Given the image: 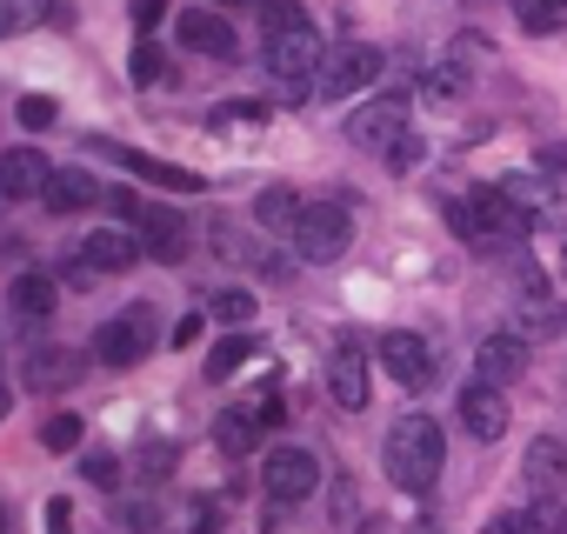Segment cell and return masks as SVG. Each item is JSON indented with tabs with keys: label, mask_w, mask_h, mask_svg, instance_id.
<instances>
[{
	"label": "cell",
	"mask_w": 567,
	"mask_h": 534,
	"mask_svg": "<svg viewBox=\"0 0 567 534\" xmlns=\"http://www.w3.org/2000/svg\"><path fill=\"white\" fill-rule=\"evenodd\" d=\"M260 28H267V74L280 88V101H308L315 68H321V34L301 14V0H260Z\"/></svg>",
	"instance_id": "1"
},
{
	"label": "cell",
	"mask_w": 567,
	"mask_h": 534,
	"mask_svg": "<svg viewBox=\"0 0 567 534\" xmlns=\"http://www.w3.org/2000/svg\"><path fill=\"white\" fill-rule=\"evenodd\" d=\"M381 461H388V481H394L401 494H427V487L441 481V468H447L441 421H427V414L394 421V428H388V441H381Z\"/></svg>",
	"instance_id": "2"
},
{
	"label": "cell",
	"mask_w": 567,
	"mask_h": 534,
	"mask_svg": "<svg viewBox=\"0 0 567 534\" xmlns=\"http://www.w3.org/2000/svg\"><path fill=\"white\" fill-rule=\"evenodd\" d=\"M467 207H474V247H520L534 234V214L514 201V187H481L467 194Z\"/></svg>",
	"instance_id": "3"
},
{
	"label": "cell",
	"mask_w": 567,
	"mask_h": 534,
	"mask_svg": "<svg viewBox=\"0 0 567 534\" xmlns=\"http://www.w3.org/2000/svg\"><path fill=\"white\" fill-rule=\"evenodd\" d=\"M154 348H161V315H154V308H127V315H114V321L101 328L94 361H101V368H141Z\"/></svg>",
	"instance_id": "4"
},
{
	"label": "cell",
	"mask_w": 567,
	"mask_h": 534,
	"mask_svg": "<svg viewBox=\"0 0 567 534\" xmlns=\"http://www.w3.org/2000/svg\"><path fill=\"white\" fill-rule=\"evenodd\" d=\"M295 247H301V260H315V267H328V260H341L348 247H354V220H348V207H334V201H301V220H295Z\"/></svg>",
	"instance_id": "5"
},
{
	"label": "cell",
	"mask_w": 567,
	"mask_h": 534,
	"mask_svg": "<svg viewBox=\"0 0 567 534\" xmlns=\"http://www.w3.org/2000/svg\"><path fill=\"white\" fill-rule=\"evenodd\" d=\"M381 54L374 48H334V54H321V68H315V81H321V94L328 101H348V94H361V88H374L381 81Z\"/></svg>",
	"instance_id": "6"
},
{
	"label": "cell",
	"mask_w": 567,
	"mask_h": 534,
	"mask_svg": "<svg viewBox=\"0 0 567 534\" xmlns=\"http://www.w3.org/2000/svg\"><path fill=\"white\" fill-rule=\"evenodd\" d=\"M408 134V94H374L354 121H348V141L354 147H368V154H388V141H401Z\"/></svg>",
	"instance_id": "7"
},
{
	"label": "cell",
	"mask_w": 567,
	"mask_h": 534,
	"mask_svg": "<svg viewBox=\"0 0 567 534\" xmlns=\"http://www.w3.org/2000/svg\"><path fill=\"white\" fill-rule=\"evenodd\" d=\"M260 481H267V494H274V501H308V494H315V481H321V461H315L308 448H274Z\"/></svg>",
	"instance_id": "8"
},
{
	"label": "cell",
	"mask_w": 567,
	"mask_h": 534,
	"mask_svg": "<svg viewBox=\"0 0 567 534\" xmlns=\"http://www.w3.org/2000/svg\"><path fill=\"white\" fill-rule=\"evenodd\" d=\"M328 394H334L341 408H368V355H361L354 335H341L334 355H328Z\"/></svg>",
	"instance_id": "9"
},
{
	"label": "cell",
	"mask_w": 567,
	"mask_h": 534,
	"mask_svg": "<svg viewBox=\"0 0 567 534\" xmlns=\"http://www.w3.org/2000/svg\"><path fill=\"white\" fill-rule=\"evenodd\" d=\"M174 34H181L187 54H214V61L234 54V28H227V14H214V8H181Z\"/></svg>",
	"instance_id": "10"
},
{
	"label": "cell",
	"mask_w": 567,
	"mask_h": 534,
	"mask_svg": "<svg viewBox=\"0 0 567 534\" xmlns=\"http://www.w3.org/2000/svg\"><path fill=\"white\" fill-rule=\"evenodd\" d=\"M474 374L494 381V388L520 381V374H527V335H487V341L474 348Z\"/></svg>",
	"instance_id": "11"
},
{
	"label": "cell",
	"mask_w": 567,
	"mask_h": 534,
	"mask_svg": "<svg viewBox=\"0 0 567 534\" xmlns=\"http://www.w3.org/2000/svg\"><path fill=\"white\" fill-rule=\"evenodd\" d=\"M461 428H467L474 441H501V434H507V401H501L494 381L461 388Z\"/></svg>",
	"instance_id": "12"
},
{
	"label": "cell",
	"mask_w": 567,
	"mask_h": 534,
	"mask_svg": "<svg viewBox=\"0 0 567 534\" xmlns=\"http://www.w3.org/2000/svg\"><path fill=\"white\" fill-rule=\"evenodd\" d=\"M381 368H388V381H401V388H427V374H434L421 335H381Z\"/></svg>",
	"instance_id": "13"
},
{
	"label": "cell",
	"mask_w": 567,
	"mask_h": 534,
	"mask_svg": "<svg viewBox=\"0 0 567 534\" xmlns=\"http://www.w3.org/2000/svg\"><path fill=\"white\" fill-rule=\"evenodd\" d=\"M520 481H527L534 494H560V487H567V441H554V434L527 441V454H520Z\"/></svg>",
	"instance_id": "14"
},
{
	"label": "cell",
	"mask_w": 567,
	"mask_h": 534,
	"mask_svg": "<svg viewBox=\"0 0 567 534\" xmlns=\"http://www.w3.org/2000/svg\"><path fill=\"white\" fill-rule=\"evenodd\" d=\"M81 260L94 267V275H121V267L141 260V234H127V227H94V234L81 240Z\"/></svg>",
	"instance_id": "15"
},
{
	"label": "cell",
	"mask_w": 567,
	"mask_h": 534,
	"mask_svg": "<svg viewBox=\"0 0 567 534\" xmlns=\"http://www.w3.org/2000/svg\"><path fill=\"white\" fill-rule=\"evenodd\" d=\"M101 154H114L127 174H141V181H154V187H174V194H200V174H187V167H174V161H154V154H141V147H107V141H94Z\"/></svg>",
	"instance_id": "16"
},
{
	"label": "cell",
	"mask_w": 567,
	"mask_h": 534,
	"mask_svg": "<svg viewBox=\"0 0 567 534\" xmlns=\"http://www.w3.org/2000/svg\"><path fill=\"white\" fill-rule=\"evenodd\" d=\"M21 374H28V388H34V394L74 388V381H81V355H74V348H34V355L21 361Z\"/></svg>",
	"instance_id": "17"
},
{
	"label": "cell",
	"mask_w": 567,
	"mask_h": 534,
	"mask_svg": "<svg viewBox=\"0 0 567 534\" xmlns=\"http://www.w3.org/2000/svg\"><path fill=\"white\" fill-rule=\"evenodd\" d=\"M41 181H48V154H34V147H14V154H0V201H28V194H41Z\"/></svg>",
	"instance_id": "18"
},
{
	"label": "cell",
	"mask_w": 567,
	"mask_h": 534,
	"mask_svg": "<svg viewBox=\"0 0 567 534\" xmlns=\"http://www.w3.org/2000/svg\"><path fill=\"white\" fill-rule=\"evenodd\" d=\"M41 201H48L54 214H81V207H94V201H101V187H94V174H81V167H48Z\"/></svg>",
	"instance_id": "19"
},
{
	"label": "cell",
	"mask_w": 567,
	"mask_h": 534,
	"mask_svg": "<svg viewBox=\"0 0 567 534\" xmlns=\"http://www.w3.org/2000/svg\"><path fill=\"white\" fill-rule=\"evenodd\" d=\"M141 254H154V260H181V254H187V227H181V214H147V207H141Z\"/></svg>",
	"instance_id": "20"
},
{
	"label": "cell",
	"mask_w": 567,
	"mask_h": 534,
	"mask_svg": "<svg viewBox=\"0 0 567 534\" xmlns=\"http://www.w3.org/2000/svg\"><path fill=\"white\" fill-rule=\"evenodd\" d=\"M8 301H14V315H21V321H54V308H61V288H54V275H21Z\"/></svg>",
	"instance_id": "21"
},
{
	"label": "cell",
	"mask_w": 567,
	"mask_h": 534,
	"mask_svg": "<svg viewBox=\"0 0 567 534\" xmlns=\"http://www.w3.org/2000/svg\"><path fill=\"white\" fill-rule=\"evenodd\" d=\"M560 328V308H554V288L547 281H520V335H554Z\"/></svg>",
	"instance_id": "22"
},
{
	"label": "cell",
	"mask_w": 567,
	"mask_h": 534,
	"mask_svg": "<svg viewBox=\"0 0 567 534\" xmlns=\"http://www.w3.org/2000/svg\"><path fill=\"white\" fill-rule=\"evenodd\" d=\"M254 220H260L267 234H295V220H301V194H295V187H267V194L254 201Z\"/></svg>",
	"instance_id": "23"
},
{
	"label": "cell",
	"mask_w": 567,
	"mask_h": 534,
	"mask_svg": "<svg viewBox=\"0 0 567 534\" xmlns=\"http://www.w3.org/2000/svg\"><path fill=\"white\" fill-rule=\"evenodd\" d=\"M254 441H260V421H254L247 408H227V414L214 421V448H220V454H247Z\"/></svg>",
	"instance_id": "24"
},
{
	"label": "cell",
	"mask_w": 567,
	"mask_h": 534,
	"mask_svg": "<svg viewBox=\"0 0 567 534\" xmlns=\"http://www.w3.org/2000/svg\"><path fill=\"white\" fill-rule=\"evenodd\" d=\"M34 21H74L68 0H21V8H0V34H14V28H34Z\"/></svg>",
	"instance_id": "25"
},
{
	"label": "cell",
	"mask_w": 567,
	"mask_h": 534,
	"mask_svg": "<svg viewBox=\"0 0 567 534\" xmlns=\"http://www.w3.org/2000/svg\"><path fill=\"white\" fill-rule=\"evenodd\" d=\"M81 434H87L81 414H48V421H41V448H48V454H74Z\"/></svg>",
	"instance_id": "26"
},
{
	"label": "cell",
	"mask_w": 567,
	"mask_h": 534,
	"mask_svg": "<svg viewBox=\"0 0 567 534\" xmlns=\"http://www.w3.org/2000/svg\"><path fill=\"white\" fill-rule=\"evenodd\" d=\"M254 355H260V348H254L247 335H227V341H220V348L207 355V374H214V381H227V374H234V368H247Z\"/></svg>",
	"instance_id": "27"
},
{
	"label": "cell",
	"mask_w": 567,
	"mask_h": 534,
	"mask_svg": "<svg viewBox=\"0 0 567 534\" xmlns=\"http://www.w3.org/2000/svg\"><path fill=\"white\" fill-rule=\"evenodd\" d=\"M514 21H520L527 34H554V28H560V8H547V0H514Z\"/></svg>",
	"instance_id": "28"
},
{
	"label": "cell",
	"mask_w": 567,
	"mask_h": 534,
	"mask_svg": "<svg viewBox=\"0 0 567 534\" xmlns=\"http://www.w3.org/2000/svg\"><path fill=\"white\" fill-rule=\"evenodd\" d=\"M134 468H141L147 481H161V474L174 468V441H141V448H134Z\"/></svg>",
	"instance_id": "29"
},
{
	"label": "cell",
	"mask_w": 567,
	"mask_h": 534,
	"mask_svg": "<svg viewBox=\"0 0 567 534\" xmlns=\"http://www.w3.org/2000/svg\"><path fill=\"white\" fill-rule=\"evenodd\" d=\"M214 321H254V295L247 288H220L214 295Z\"/></svg>",
	"instance_id": "30"
},
{
	"label": "cell",
	"mask_w": 567,
	"mask_h": 534,
	"mask_svg": "<svg viewBox=\"0 0 567 534\" xmlns=\"http://www.w3.org/2000/svg\"><path fill=\"white\" fill-rule=\"evenodd\" d=\"M114 514H121V527H134V534H161V507H154V501H121Z\"/></svg>",
	"instance_id": "31"
},
{
	"label": "cell",
	"mask_w": 567,
	"mask_h": 534,
	"mask_svg": "<svg viewBox=\"0 0 567 534\" xmlns=\"http://www.w3.org/2000/svg\"><path fill=\"white\" fill-rule=\"evenodd\" d=\"M421 154H427V147H421V134H414V127H408L401 141H388V167H394V174H408V167H421Z\"/></svg>",
	"instance_id": "32"
},
{
	"label": "cell",
	"mask_w": 567,
	"mask_h": 534,
	"mask_svg": "<svg viewBox=\"0 0 567 534\" xmlns=\"http://www.w3.org/2000/svg\"><path fill=\"white\" fill-rule=\"evenodd\" d=\"M240 408L260 421V434H267V428H280V388H260V394H247Z\"/></svg>",
	"instance_id": "33"
},
{
	"label": "cell",
	"mask_w": 567,
	"mask_h": 534,
	"mask_svg": "<svg viewBox=\"0 0 567 534\" xmlns=\"http://www.w3.org/2000/svg\"><path fill=\"white\" fill-rule=\"evenodd\" d=\"M14 114H21V127H34V134H41V127H54V101H48V94H21V107H14Z\"/></svg>",
	"instance_id": "34"
},
{
	"label": "cell",
	"mask_w": 567,
	"mask_h": 534,
	"mask_svg": "<svg viewBox=\"0 0 567 534\" xmlns=\"http://www.w3.org/2000/svg\"><path fill=\"white\" fill-rule=\"evenodd\" d=\"M161 74H167L161 48H154V41H141V48H134V81H161Z\"/></svg>",
	"instance_id": "35"
},
{
	"label": "cell",
	"mask_w": 567,
	"mask_h": 534,
	"mask_svg": "<svg viewBox=\"0 0 567 534\" xmlns=\"http://www.w3.org/2000/svg\"><path fill=\"white\" fill-rule=\"evenodd\" d=\"M227 121H267V114H260V107H254V101H227V107H214V121H207V127H214V134H220V127H227Z\"/></svg>",
	"instance_id": "36"
},
{
	"label": "cell",
	"mask_w": 567,
	"mask_h": 534,
	"mask_svg": "<svg viewBox=\"0 0 567 534\" xmlns=\"http://www.w3.org/2000/svg\"><path fill=\"white\" fill-rule=\"evenodd\" d=\"M540 174H547L554 187H567V141H554V147H540Z\"/></svg>",
	"instance_id": "37"
},
{
	"label": "cell",
	"mask_w": 567,
	"mask_h": 534,
	"mask_svg": "<svg viewBox=\"0 0 567 534\" xmlns=\"http://www.w3.org/2000/svg\"><path fill=\"white\" fill-rule=\"evenodd\" d=\"M447 227H454L461 240H474V207H467V201H447Z\"/></svg>",
	"instance_id": "38"
},
{
	"label": "cell",
	"mask_w": 567,
	"mask_h": 534,
	"mask_svg": "<svg viewBox=\"0 0 567 534\" xmlns=\"http://www.w3.org/2000/svg\"><path fill=\"white\" fill-rule=\"evenodd\" d=\"M161 14H167V0H134V28H141V34H147Z\"/></svg>",
	"instance_id": "39"
},
{
	"label": "cell",
	"mask_w": 567,
	"mask_h": 534,
	"mask_svg": "<svg viewBox=\"0 0 567 534\" xmlns=\"http://www.w3.org/2000/svg\"><path fill=\"white\" fill-rule=\"evenodd\" d=\"M107 207H114V214H121V220H141V201H134V194H127V187H114V194H107Z\"/></svg>",
	"instance_id": "40"
},
{
	"label": "cell",
	"mask_w": 567,
	"mask_h": 534,
	"mask_svg": "<svg viewBox=\"0 0 567 534\" xmlns=\"http://www.w3.org/2000/svg\"><path fill=\"white\" fill-rule=\"evenodd\" d=\"M87 481H101V487H114V454H87Z\"/></svg>",
	"instance_id": "41"
},
{
	"label": "cell",
	"mask_w": 567,
	"mask_h": 534,
	"mask_svg": "<svg viewBox=\"0 0 567 534\" xmlns=\"http://www.w3.org/2000/svg\"><path fill=\"white\" fill-rule=\"evenodd\" d=\"M48 534H74V514H68V501H48Z\"/></svg>",
	"instance_id": "42"
},
{
	"label": "cell",
	"mask_w": 567,
	"mask_h": 534,
	"mask_svg": "<svg viewBox=\"0 0 567 534\" xmlns=\"http://www.w3.org/2000/svg\"><path fill=\"white\" fill-rule=\"evenodd\" d=\"M481 534H534V527H527V521H520V514H494V521H487V527H481Z\"/></svg>",
	"instance_id": "43"
},
{
	"label": "cell",
	"mask_w": 567,
	"mask_h": 534,
	"mask_svg": "<svg viewBox=\"0 0 567 534\" xmlns=\"http://www.w3.org/2000/svg\"><path fill=\"white\" fill-rule=\"evenodd\" d=\"M0 414H8V388H0Z\"/></svg>",
	"instance_id": "44"
},
{
	"label": "cell",
	"mask_w": 567,
	"mask_h": 534,
	"mask_svg": "<svg viewBox=\"0 0 567 534\" xmlns=\"http://www.w3.org/2000/svg\"><path fill=\"white\" fill-rule=\"evenodd\" d=\"M0 534H8V507H0Z\"/></svg>",
	"instance_id": "45"
},
{
	"label": "cell",
	"mask_w": 567,
	"mask_h": 534,
	"mask_svg": "<svg viewBox=\"0 0 567 534\" xmlns=\"http://www.w3.org/2000/svg\"><path fill=\"white\" fill-rule=\"evenodd\" d=\"M547 8H567V0H547Z\"/></svg>",
	"instance_id": "46"
},
{
	"label": "cell",
	"mask_w": 567,
	"mask_h": 534,
	"mask_svg": "<svg viewBox=\"0 0 567 534\" xmlns=\"http://www.w3.org/2000/svg\"><path fill=\"white\" fill-rule=\"evenodd\" d=\"M227 8H240V0H227Z\"/></svg>",
	"instance_id": "47"
},
{
	"label": "cell",
	"mask_w": 567,
	"mask_h": 534,
	"mask_svg": "<svg viewBox=\"0 0 567 534\" xmlns=\"http://www.w3.org/2000/svg\"><path fill=\"white\" fill-rule=\"evenodd\" d=\"M560 267H567V254H560Z\"/></svg>",
	"instance_id": "48"
}]
</instances>
